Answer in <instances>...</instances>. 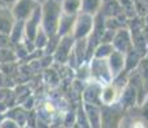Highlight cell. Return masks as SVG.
Here are the masks:
<instances>
[{"instance_id": "obj_14", "label": "cell", "mask_w": 148, "mask_h": 128, "mask_svg": "<svg viewBox=\"0 0 148 128\" xmlns=\"http://www.w3.org/2000/svg\"><path fill=\"white\" fill-rule=\"evenodd\" d=\"M0 128H21V127H19L14 121L7 118V119H3L1 124H0Z\"/></svg>"}, {"instance_id": "obj_4", "label": "cell", "mask_w": 148, "mask_h": 128, "mask_svg": "<svg viewBox=\"0 0 148 128\" xmlns=\"http://www.w3.org/2000/svg\"><path fill=\"white\" fill-rule=\"evenodd\" d=\"M94 23L93 21V17L89 16V14L82 13L80 17H79L77 22L75 24V37H84L85 35L90 32L92 30V26Z\"/></svg>"}, {"instance_id": "obj_7", "label": "cell", "mask_w": 148, "mask_h": 128, "mask_svg": "<svg viewBox=\"0 0 148 128\" xmlns=\"http://www.w3.org/2000/svg\"><path fill=\"white\" fill-rule=\"evenodd\" d=\"M112 42L113 46L117 49L116 51H119L121 54L126 53L129 49H132V41H130L129 32L126 30H121L120 32L115 33V37H113Z\"/></svg>"}, {"instance_id": "obj_13", "label": "cell", "mask_w": 148, "mask_h": 128, "mask_svg": "<svg viewBox=\"0 0 148 128\" xmlns=\"http://www.w3.org/2000/svg\"><path fill=\"white\" fill-rule=\"evenodd\" d=\"M139 76L142 79V86H143V91L148 93V60H142L139 64Z\"/></svg>"}, {"instance_id": "obj_3", "label": "cell", "mask_w": 148, "mask_h": 128, "mask_svg": "<svg viewBox=\"0 0 148 128\" xmlns=\"http://www.w3.org/2000/svg\"><path fill=\"white\" fill-rule=\"evenodd\" d=\"M36 7V0H17L12 12L13 18L17 21H25L32 14Z\"/></svg>"}, {"instance_id": "obj_5", "label": "cell", "mask_w": 148, "mask_h": 128, "mask_svg": "<svg viewBox=\"0 0 148 128\" xmlns=\"http://www.w3.org/2000/svg\"><path fill=\"white\" fill-rule=\"evenodd\" d=\"M92 72L94 73L95 77H98L99 81H106V83L110 81L111 76H112V73H111V69H110V65H108L107 60H104V59L93 60Z\"/></svg>"}, {"instance_id": "obj_9", "label": "cell", "mask_w": 148, "mask_h": 128, "mask_svg": "<svg viewBox=\"0 0 148 128\" xmlns=\"http://www.w3.org/2000/svg\"><path fill=\"white\" fill-rule=\"evenodd\" d=\"M101 93H102V87L97 83H93L85 90L84 92V101L85 104H92V105H98L101 102Z\"/></svg>"}, {"instance_id": "obj_10", "label": "cell", "mask_w": 148, "mask_h": 128, "mask_svg": "<svg viewBox=\"0 0 148 128\" xmlns=\"http://www.w3.org/2000/svg\"><path fill=\"white\" fill-rule=\"evenodd\" d=\"M124 64H125V60H124L122 54L119 53V51H112V54L110 55V62H108V65H110L112 77L119 74V73L121 72Z\"/></svg>"}, {"instance_id": "obj_8", "label": "cell", "mask_w": 148, "mask_h": 128, "mask_svg": "<svg viewBox=\"0 0 148 128\" xmlns=\"http://www.w3.org/2000/svg\"><path fill=\"white\" fill-rule=\"evenodd\" d=\"M71 46H72V39L71 36H63V39L61 40V42L58 44L56 53V62L58 63H64L66 59L70 56L68 51H71Z\"/></svg>"}, {"instance_id": "obj_16", "label": "cell", "mask_w": 148, "mask_h": 128, "mask_svg": "<svg viewBox=\"0 0 148 128\" xmlns=\"http://www.w3.org/2000/svg\"><path fill=\"white\" fill-rule=\"evenodd\" d=\"M22 128H31V127H28V126H25V127H22Z\"/></svg>"}, {"instance_id": "obj_17", "label": "cell", "mask_w": 148, "mask_h": 128, "mask_svg": "<svg viewBox=\"0 0 148 128\" xmlns=\"http://www.w3.org/2000/svg\"><path fill=\"white\" fill-rule=\"evenodd\" d=\"M132 1H136V3H138V1H139V0H132Z\"/></svg>"}, {"instance_id": "obj_2", "label": "cell", "mask_w": 148, "mask_h": 128, "mask_svg": "<svg viewBox=\"0 0 148 128\" xmlns=\"http://www.w3.org/2000/svg\"><path fill=\"white\" fill-rule=\"evenodd\" d=\"M147 121L143 118L142 113H135L133 108L119 121L117 128H147Z\"/></svg>"}, {"instance_id": "obj_1", "label": "cell", "mask_w": 148, "mask_h": 128, "mask_svg": "<svg viewBox=\"0 0 148 128\" xmlns=\"http://www.w3.org/2000/svg\"><path fill=\"white\" fill-rule=\"evenodd\" d=\"M42 14V31L47 36L52 37L58 28L59 18H61V5L56 0H47L41 7Z\"/></svg>"}, {"instance_id": "obj_6", "label": "cell", "mask_w": 148, "mask_h": 128, "mask_svg": "<svg viewBox=\"0 0 148 128\" xmlns=\"http://www.w3.org/2000/svg\"><path fill=\"white\" fill-rule=\"evenodd\" d=\"M84 108H85V115L88 118V122L90 124V128H101L102 127V113L97 105L92 104H85L84 102Z\"/></svg>"}, {"instance_id": "obj_15", "label": "cell", "mask_w": 148, "mask_h": 128, "mask_svg": "<svg viewBox=\"0 0 148 128\" xmlns=\"http://www.w3.org/2000/svg\"><path fill=\"white\" fill-rule=\"evenodd\" d=\"M3 1H5V3H8V4H10V3H14V1H17V0H3Z\"/></svg>"}, {"instance_id": "obj_12", "label": "cell", "mask_w": 148, "mask_h": 128, "mask_svg": "<svg viewBox=\"0 0 148 128\" xmlns=\"http://www.w3.org/2000/svg\"><path fill=\"white\" fill-rule=\"evenodd\" d=\"M63 12L67 16H75V13L80 9L81 1L80 0H63Z\"/></svg>"}, {"instance_id": "obj_11", "label": "cell", "mask_w": 148, "mask_h": 128, "mask_svg": "<svg viewBox=\"0 0 148 128\" xmlns=\"http://www.w3.org/2000/svg\"><path fill=\"white\" fill-rule=\"evenodd\" d=\"M80 1H81L82 12H84L85 14L92 16V13L97 12V9L99 8V5H102L103 0H80Z\"/></svg>"}]
</instances>
